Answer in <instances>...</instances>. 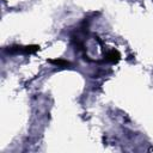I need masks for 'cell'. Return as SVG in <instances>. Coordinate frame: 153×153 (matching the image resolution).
I'll list each match as a JSON object with an SVG mask.
<instances>
[{"mask_svg": "<svg viewBox=\"0 0 153 153\" xmlns=\"http://www.w3.org/2000/svg\"><path fill=\"white\" fill-rule=\"evenodd\" d=\"M37 50H39L38 45H12L6 49V51L10 54H25V55L33 54Z\"/></svg>", "mask_w": 153, "mask_h": 153, "instance_id": "cell-1", "label": "cell"}, {"mask_svg": "<svg viewBox=\"0 0 153 153\" xmlns=\"http://www.w3.org/2000/svg\"><path fill=\"white\" fill-rule=\"evenodd\" d=\"M108 62H111V63H116L120 61L121 59V54L116 50V49H110L105 53V57H104Z\"/></svg>", "mask_w": 153, "mask_h": 153, "instance_id": "cell-2", "label": "cell"}, {"mask_svg": "<svg viewBox=\"0 0 153 153\" xmlns=\"http://www.w3.org/2000/svg\"><path fill=\"white\" fill-rule=\"evenodd\" d=\"M50 63L57 66V67H62V68H66L68 66H71V62L66 61V60H62V59H55V60H49Z\"/></svg>", "mask_w": 153, "mask_h": 153, "instance_id": "cell-3", "label": "cell"}]
</instances>
